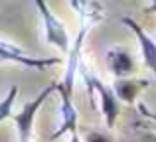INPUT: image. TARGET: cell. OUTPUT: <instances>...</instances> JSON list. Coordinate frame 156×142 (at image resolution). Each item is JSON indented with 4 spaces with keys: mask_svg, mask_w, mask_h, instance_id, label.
<instances>
[{
    "mask_svg": "<svg viewBox=\"0 0 156 142\" xmlns=\"http://www.w3.org/2000/svg\"><path fill=\"white\" fill-rule=\"evenodd\" d=\"M144 142H156V136H152V134H148V136H146V138H144Z\"/></svg>",
    "mask_w": 156,
    "mask_h": 142,
    "instance_id": "5bb4252c",
    "label": "cell"
},
{
    "mask_svg": "<svg viewBox=\"0 0 156 142\" xmlns=\"http://www.w3.org/2000/svg\"><path fill=\"white\" fill-rule=\"evenodd\" d=\"M36 6H38V12L42 16V24H44V32H46V42L55 46L59 51L67 54L69 51V36L67 30H65L63 22L59 18H55V14L50 10L46 0H36Z\"/></svg>",
    "mask_w": 156,
    "mask_h": 142,
    "instance_id": "3957f363",
    "label": "cell"
},
{
    "mask_svg": "<svg viewBox=\"0 0 156 142\" xmlns=\"http://www.w3.org/2000/svg\"><path fill=\"white\" fill-rule=\"evenodd\" d=\"M55 91L59 93V97H61V103H59L61 124L51 134V138H59V136H63L65 132H69V134H71V132H77V119H79L77 109H75V105H73V101H71V93L63 91L59 85H55Z\"/></svg>",
    "mask_w": 156,
    "mask_h": 142,
    "instance_id": "5b68a950",
    "label": "cell"
},
{
    "mask_svg": "<svg viewBox=\"0 0 156 142\" xmlns=\"http://www.w3.org/2000/svg\"><path fill=\"white\" fill-rule=\"evenodd\" d=\"M85 142H119V140H115L113 136L105 134V132L91 130V132H87V136H85Z\"/></svg>",
    "mask_w": 156,
    "mask_h": 142,
    "instance_id": "8fae6325",
    "label": "cell"
},
{
    "mask_svg": "<svg viewBox=\"0 0 156 142\" xmlns=\"http://www.w3.org/2000/svg\"><path fill=\"white\" fill-rule=\"evenodd\" d=\"M16 97H18V87L12 85V87L8 89L6 97L0 101V123L12 116V107H14V103H16Z\"/></svg>",
    "mask_w": 156,
    "mask_h": 142,
    "instance_id": "30bf717a",
    "label": "cell"
},
{
    "mask_svg": "<svg viewBox=\"0 0 156 142\" xmlns=\"http://www.w3.org/2000/svg\"><path fill=\"white\" fill-rule=\"evenodd\" d=\"M146 14H156V0L150 2V6L146 8Z\"/></svg>",
    "mask_w": 156,
    "mask_h": 142,
    "instance_id": "7c38bea8",
    "label": "cell"
},
{
    "mask_svg": "<svg viewBox=\"0 0 156 142\" xmlns=\"http://www.w3.org/2000/svg\"><path fill=\"white\" fill-rule=\"evenodd\" d=\"M154 40H156V38H154Z\"/></svg>",
    "mask_w": 156,
    "mask_h": 142,
    "instance_id": "2e32d148",
    "label": "cell"
},
{
    "mask_svg": "<svg viewBox=\"0 0 156 142\" xmlns=\"http://www.w3.org/2000/svg\"><path fill=\"white\" fill-rule=\"evenodd\" d=\"M122 24H126V26L133 30V34L136 36L138 46H140V51H142V59H144L146 67H148L156 77V40L150 38L144 32V28L138 22H134L133 18H122Z\"/></svg>",
    "mask_w": 156,
    "mask_h": 142,
    "instance_id": "8992f818",
    "label": "cell"
},
{
    "mask_svg": "<svg viewBox=\"0 0 156 142\" xmlns=\"http://www.w3.org/2000/svg\"><path fill=\"white\" fill-rule=\"evenodd\" d=\"M0 59L2 61H12L24 67H32V69H46V67H53L59 63L57 57H48V59H40V57H32V55L24 54L22 47H18L16 43H10L6 40H0Z\"/></svg>",
    "mask_w": 156,
    "mask_h": 142,
    "instance_id": "277c9868",
    "label": "cell"
},
{
    "mask_svg": "<svg viewBox=\"0 0 156 142\" xmlns=\"http://www.w3.org/2000/svg\"><path fill=\"white\" fill-rule=\"evenodd\" d=\"M107 59H109V67L115 77H126L129 73L134 71V59L130 57V54L126 50L113 47L107 54Z\"/></svg>",
    "mask_w": 156,
    "mask_h": 142,
    "instance_id": "9c48e42d",
    "label": "cell"
},
{
    "mask_svg": "<svg viewBox=\"0 0 156 142\" xmlns=\"http://www.w3.org/2000/svg\"><path fill=\"white\" fill-rule=\"evenodd\" d=\"M0 63H2V59H0Z\"/></svg>",
    "mask_w": 156,
    "mask_h": 142,
    "instance_id": "9a60e30c",
    "label": "cell"
},
{
    "mask_svg": "<svg viewBox=\"0 0 156 142\" xmlns=\"http://www.w3.org/2000/svg\"><path fill=\"white\" fill-rule=\"evenodd\" d=\"M55 85H57V83H50L38 97H34L30 103H26V105L22 107V111L14 115V123H16V130H18L20 142H30V140H32L34 119H36V115H38L40 107H42V105L48 101V97H50L51 93L55 91Z\"/></svg>",
    "mask_w": 156,
    "mask_h": 142,
    "instance_id": "7a4b0ae2",
    "label": "cell"
},
{
    "mask_svg": "<svg viewBox=\"0 0 156 142\" xmlns=\"http://www.w3.org/2000/svg\"><path fill=\"white\" fill-rule=\"evenodd\" d=\"M150 81L146 79H126V77H117L113 85V91L117 95L119 101L122 103H134V99L138 97V93L144 87H148Z\"/></svg>",
    "mask_w": 156,
    "mask_h": 142,
    "instance_id": "52a82bcc",
    "label": "cell"
},
{
    "mask_svg": "<svg viewBox=\"0 0 156 142\" xmlns=\"http://www.w3.org/2000/svg\"><path fill=\"white\" fill-rule=\"evenodd\" d=\"M79 73L85 79L89 95H97V99H99V107H101V113H103V116L107 120V126L113 128L115 123H117V119H119V115H121V101L117 99L113 89L107 87L103 81H101L95 73L89 71L83 63H79Z\"/></svg>",
    "mask_w": 156,
    "mask_h": 142,
    "instance_id": "6da1fadb",
    "label": "cell"
},
{
    "mask_svg": "<svg viewBox=\"0 0 156 142\" xmlns=\"http://www.w3.org/2000/svg\"><path fill=\"white\" fill-rule=\"evenodd\" d=\"M71 8L79 14L81 26L91 28L93 24H97L103 18V6L97 0H69Z\"/></svg>",
    "mask_w": 156,
    "mask_h": 142,
    "instance_id": "ba28073f",
    "label": "cell"
},
{
    "mask_svg": "<svg viewBox=\"0 0 156 142\" xmlns=\"http://www.w3.org/2000/svg\"><path fill=\"white\" fill-rule=\"evenodd\" d=\"M69 142H81L79 134H77V132H71V138H69Z\"/></svg>",
    "mask_w": 156,
    "mask_h": 142,
    "instance_id": "4fadbf2b",
    "label": "cell"
}]
</instances>
